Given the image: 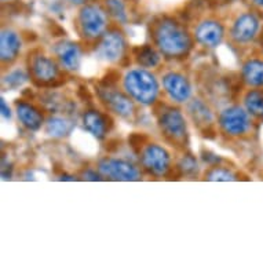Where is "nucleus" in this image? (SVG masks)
<instances>
[{"mask_svg": "<svg viewBox=\"0 0 263 263\" xmlns=\"http://www.w3.org/2000/svg\"><path fill=\"white\" fill-rule=\"evenodd\" d=\"M149 37L165 62H183L196 47L193 32L171 15H161L153 20L149 25Z\"/></svg>", "mask_w": 263, "mask_h": 263, "instance_id": "nucleus-1", "label": "nucleus"}, {"mask_svg": "<svg viewBox=\"0 0 263 263\" xmlns=\"http://www.w3.org/2000/svg\"><path fill=\"white\" fill-rule=\"evenodd\" d=\"M156 124L163 141L177 151L183 152L189 149V119L179 105L170 101H160L155 108Z\"/></svg>", "mask_w": 263, "mask_h": 263, "instance_id": "nucleus-2", "label": "nucleus"}, {"mask_svg": "<svg viewBox=\"0 0 263 263\" xmlns=\"http://www.w3.org/2000/svg\"><path fill=\"white\" fill-rule=\"evenodd\" d=\"M120 82L123 90L138 106L155 108L161 100V80L156 70L134 66L125 70Z\"/></svg>", "mask_w": 263, "mask_h": 263, "instance_id": "nucleus-3", "label": "nucleus"}, {"mask_svg": "<svg viewBox=\"0 0 263 263\" xmlns=\"http://www.w3.org/2000/svg\"><path fill=\"white\" fill-rule=\"evenodd\" d=\"M26 69L30 82L42 90H52L64 84L68 72L62 69L54 55H50L43 48H32L26 57Z\"/></svg>", "mask_w": 263, "mask_h": 263, "instance_id": "nucleus-4", "label": "nucleus"}, {"mask_svg": "<svg viewBox=\"0 0 263 263\" xmlns=\"http://www.w3.org/2000/svg\"><path fill=\"white\" fill-rule=\"evenodd\" d=\"M119 80H101L95 86V95L102 109L123 120H134L138 115V105L135 104L123 87H119Z\"/></svg>", "mask_w": 263, "mask_h": 263, "instance_id": "nucleus-5", "label": "nucleus"}, {"mask_svg": "<svg viewBox=\"0 0 263 263\" xmlns=\"http://www.w3.org/2000/svg\"><path fill=\"white\" fill-rule=\"evenodd\" d=\"M110 21L104 5L88 2L79 9L74 25L83 43L92 46L110 28Z\"/></svg>", "mask_w": 263, "mask_h": 263, "instance_id": "nucleus-6", "label": "nucleus"}, {"mask_svg": "<svg viewBox=\"0 0 263 263\" xmlns=\"http://www.w3.org/2000/svg\"><path fill=\"white\" fill-rule=\"evenodd\" d=\"M91 48L95 57L105 64L123 66L131 62V47L119 25L110 26Z\"/></svg>", "mask_w": 263, "mask_h": 263, "instance_id": "nucleus-7", "label": "nucleus"}, {"mask_svg": "<svg viewBox=\"0 0 263 263\" xmlns=\"http://www.w3.org/2000/svg\"><path fill=\"white\" fill-rule=\"evenodd\" d=\"M137 153L141 168L149 177L167 178L175 171V160L163 143L145 141L139 145Z\"/></svg>", "mask_w": 263, "mask_h": 263, "instance_id": "nucleus-8", "label": "nucleus"}, {"mask_svg": "<svg viewBox=\"0 0 263 263\" xmlns=\"http://www.w3.org/2000/svg\"><path fill=\"white\" fill-rule=\"evenodd\" d=\"M218 131L229 139L246 138L252 133L254 117L242 105L229 104L218 112Z\"/></svg>", "mask_w": 263, "mask_h": 263, "instance_id": "nucleus-9", "label": "nucleus"}, {"mask_svg": "<svg viewBox=\"0 0 263 263\" xmlns=\"http://www.w3.org/2000/svg\"><path fill=\"white\" fill-rule=\"evenodd\" d=\"M160 80L163 94L173 104L183 106L194 97L193 82L185 70L177 68L164 70L160 76Z\"/></svg>", "mask_w": 263, "mask_h": 263, "instance_id": "nucleus-10", "label": "nucleus"}, {"mask_svg": "<svg viewBox=\"0 0 263 263\" xmlns=\"http://www.w3.org/2000/svg\"><path fill=\"white\" fill-rule=\"evenodd\" d=\"M95 167L104 177V179H110V181L137 182L141 181L143 177L141 165H137L133 161L121 157L104 156L95 163Z\"/></svg>", "mask_w": 263, "mask_h": 263, "instance_id": "nucleus-11", "label": "nucleus"}, {"mask_svg": "<svg viewBox=\"0 0 263 263\" xmlns=\"http://www.w3.org/2000/svg\"><path fill=\"white\" fill-rule=\"evenodd\" d=\"M186 116L194 128L207 137L210 133H216L218 129V113H215L214 105L204 97H193L185 105Z\"/></svg>", "mask_w": 263, "mask_h": 263, "instance_id": "nucleus-12", "label": "nucleus"}, {"mask_svg": "<svg viewBox=\"0 0 263 263\" xmlns=\"http://www.w3.org/2000/svg\"><path fill=\"white\" fill-rule=\"evenodd\" d=\"M260 21L258 15L251 11L238 14L228 30V39L236 47H246L258 39L260 35Z\"/></svg>", "mask_w": 263, "mask_h": 263, "instance_id": "nucleus-13", "label": "nucleus"}, {"mask_svg": "<svg viewBox=\"0 0 263 263\" xmlns=\"http://www.w3.org/2000/svg\"><path fill=\"white\" fill-rule=\"evenodd\" d=\"M192 32L196 44L205 50H215L222 46L228 37V29L223 22L212 17L204 18L197 22Z\"/></svg>", "mask_w": 263, "mask_h": 263, "instance_id": "nucleus-14", "label": "nucleus"}, {"mask_svg": "<svg viewBox=\"0 0 263 263\" xmlns=\"http://www.w3.org/2000/svg\"><path fill=\"white\" fill-rule=\"evenodd\" d=\"M52 55L55 57L65 72L74 73L82 66L83 57H84V43L61 39L52 46Z\"/></svg>", "mask_w": 263, "mask_h": 263, "instance_id": "nucleus-15", "label": "nucleus"}, {"mask_svg": "<svg viewBox=\"0 0 263 263\" xmlns=\"http://www.w3.org/2000/svg\"><path fill=\"white\" fill-rule=\"evenodd\" d=\"M24 39L22 35L14 28L3 26L0 32V62L2 69L11 68L21 58Z\"/></svg>", "mask_w": 263, "mask_h": 263, "instance_id": "nucleus-16", "label": "nucleus"}, {"mask_svg": "<svg viewBox=\"0 0 263 263\" xmlns=\"http://www.w3.org/2000/svg\"><path fill=\"white\" fill-rule=\"evenodd\" d=\"M82 125L95 139L104 141L113 128L112 115L105 109L88 108L82 115Z\"/></svg>", "mask_w": 263, "mask_h": 263, "instance_id": "nucleus-17", "label": "nucleus"}, {"mask_svg": "<svg viewBox=\"0 0 263 263\" xmlns=\"http://www.w3.org/2000/svg\"><path fill=\"white\" fill-rule=\"evenodd\" d=\"M14 112L17 115L20 124L30 133H37L44 127L47 116L43 109L26 100H17L14 102Z\"/></svg>", "mask_w": 263, "mask_h": 263, "instance_id": "nucleus-18", "label": "nucleus"}, {"mask_svg": "<svg viewBox=\"0 0 263 263\" xmlns=\"http://www.w3.org/2000/svg\"><path fill=\"white\" fill-rule=\"evenodd\" d=\"M131 61L137 66L145 69L157 70L164 64V58L161 52L156 48L155 44H142L137 47H131Z\"/></svg>", "mask_w": 263, "mask_h": 263, "instance_id": "nucleus-19", "label": "nucleus"}, {"mask_svg": "<svg viewBox=\"0 0 263 263\" xmlns=\"http://www.w3.org/2000/svg\"><path fill=\"white\" fill-rule=\"evenodd\" d=\"M240 80L250 88L263 87V58H247L240 68Z\"/></svg>", "mask_w": 263, "mask_h": 263, "instance_id": "nucleus-20", "label": "nucleus"}, {"mask_svg": "<svg viewBox=\"0 0 263 263\" xmlns=\"http://www.w3.org/2000/svg\"><path fill=\"white\" fill-rule=\"evenodd\" d=\"M44 133L52 139H64L69 137L76 128V121L68 116L52 115L47 116L44 123Z\"/></svg>", "mask_w": 263, "mask_h": 263, "instance_id": "nucleus-21", "label": "nucleus"}, {"mask_svg": "<svg viewBox=\"0 0 263 263\" xmlns=\"http://www.w3.org/2000/svg\"><path fill=\"white\" fill-rule=\"evenodd\" d=\"M242 106L256 120H263V87L250 88L242 95Z\"/></svg>", "mask_w": 263, "mask_h": 263, "instance_id": "nucleus-22", "label": "nucleus"}, {"mask_svg": "<svg viewBox=\"0 0 263 263\" xmlns=\"http://www.w3.org/2000/svg\"><path fill=\"white\" fill-rule=\"evenodd\" d=\"M175 171L181 177L194 178L200 174V163L197 157L189 151H183L182 155L175 160Z\"/></svg>", "mask_w": 263, "mask_h": 263, "instance_id": "nucleus-23", "label": "nucleus"}, {"mask_svg": "<svg viewBox=\"0 0 263 263\" xmlns=\"http://www.w3.org/2000/svg\"><path fill=\"white\" fill-rule=\"evenodd\" d=\"M30 82L29 73L26 68H7L2 74V86L7 90H18L24 84Z\"/></svg>", "mask_w": 263, "mask_h": 263, "instance_id": "nucleus-24", "label": "nucleus"}, {"mask_svg": "<svg viewBox=\"0 0 263 263\" xmlns=\"http://www.w3.org/2000/svg\"><path fill=\"white\" fill-rule=\"evenodd\" d=\"M203 178L205 181L211 182H232L238 181V174L232 167L224 165L223 163L210 165L203 173Z\"/></svg>", "mask_w": 263, "mask_h": 263, "instance_id": "nucleus-25", "label": "nucleus"}, {"mask_svg": "<svg viewBox=\"0 0 263 263\" xmlns=\"http://www.w3.org/2000/svg\"><path fill=\"white\" fill-rule=\"evenodd\" d=\"M104 6L110 20L116 22V25H125L129 21L128 10L123 0H105Z\"/></svg>", "mask_w": 263, "mask_h": 263, "instance_id": "nucleus-26", "label": "nucleus"}, {"mask_svg": "<svg viewBox=\"0 0 263 263\" xmlns=\"http://www.w3.org/2000/svg\"><path fill=\"white\" fill-rule=\"evenodd\" d=\"M80 178L84 179V181H102L104 177L101 175L100 171L97 170V167H86L80 173Z\"/></svg>", "mask_w": 263, "mask_h": 263, "instance_id": "nucleus-27", "label": "nucleus"}, {"mask_svg": "<svg viewBox=\"0 0 263 263\" xmlns=\"http://www.w3.org/2000/svg\"><path fill=\"white\" fill-rule=\"evenodd\" d=\"M0 109H2V117L5 119V120H11V117H13V110L10 108L6 100L2 97L0 98Z\"/></svg>", "mask_w": 263, "mask_h": 263, "instance_id": "nucleus-28", "label": "nucleus"}, {"mask_svg": "<svg viewBox=\"0 0 263 263\" xmlns=\"http://www.w3.org/2000/svg\"><path fill=\"white\" fill-rule=\"evenodd\" d=\"M70 5L72 6H79V7H82V6H84L86 3H88L90 0H68Z\"/></svg>", "mask_w": 263, "mask_h": 263, "instance_id": "nucleus-29", "label": "nucleus"}, {"mask_svg": "<svg viewBox=\"0 0 263 263\" xmlns=\"http://www.w3.org/2000/svg\"><path fill=\"white\" fill-rule=\"evenodd\" d=\"M78 178L74 175H69V174H62L60 177V181H76Z\"/></svg>", "mask_w": 263, "mask_h": 263, "instance_id": "nucleus-30", "label": "nucleus"}, {"mask_svg": "<svg viewBox=\"0 0 263 263\" xmlns=\"http://www.w3.org/2000/svg\"><path fill=\"white\" fill-rule=\"evenodd\" d=\"M252 2V5L259 10H263V0H251Z\"/></svg>", "mask_w": 263, "mask_h": 263, "instance_id": "nucleus-31", "label": "nucleus"}, {"mask_svg": "<svg viewBox=\"0 0 263 263\" xmlns=\"http://www.w3.org/2000/svg\"><path fill=\"white\" fill-rule=\"evenodd\" d=\"M259 42H260V44H262V47H263V28L262 30H260V35H259Z\"/></svg>", "mask_w": 263, "mask_h": 263, "instance_id": "nucleus-32", "label": "nucleus"}, {"mask_svg": "<svg viewBox=\"0 0 263 263\" xmlns=\"http://www.w3.org/2000/svg\"><path fill=\"white\" fill-rule=\"evenodd\" d=\"M2 2H3V3H5V2H6V0H2Z\"/></svg>", "mask_w": 263, "mask_h": 263, "instance_id": "nucleus-33", "label": "nucleus"}]
</instances>
